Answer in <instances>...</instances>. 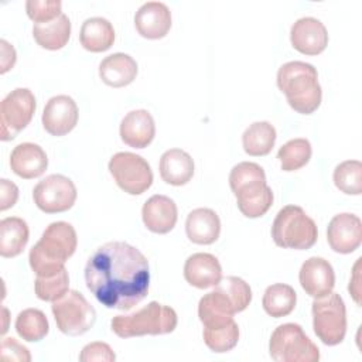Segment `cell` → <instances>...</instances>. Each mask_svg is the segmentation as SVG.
Masks as SVG:
<instances>
[{
  "mask_svg": "<svg viewBox=\"0 0 362 362\" xmlns=\"http://www.w3.org/2000/svg\"><path fill=\"white\" fill-rule=\"evenodd\" d=\"M85 281L105 307L130 310L148 293V262L139 249L126 242H107L89 257Z\"/></svg>",
  "mask_w": 362,
  "mask_h": 362,
  "instance_id": "6da1fadb",
  "label": "cell"
},
{
  "mask_svg": "<svg viewBox=\"0 0 362 362\" xmlns=\"http://www.w3.org/2000/svg\"><path fill=\"white\" fill-rule=\"evenodd\" d=\"M78 238L68 222H52L41 239L30 250V266L37 276H54L64 269L65 262L75 253Z\"/></svg>",
  "mask_w": 362,
  "mask_h": 362,
  "instance_id": "7a4b0ae2",
  "label": "cell"
},
{
  "mask_svg": "<svg viewBox=\"0 0 362 362\" xmlns=\"http://www.w3.org/2000/svg\"><path fill=\"white\" fill-rule=\"evenodd\" d=\"M229 185L238 199L239 211L247 218L264 215L273 204V192L266 184V174L256 163L236 164L230 170Z\"/></svg>",
  "mask_w": 362,
  "mask_h": 362,
  "instance_id": "3957f363",
  "label": "cell"
},
{
  "mask_svg": "<svg viewBox=\"0 0 362 362\" xmlns=\"http://www.w3.org/2000/svg\"><path fill=\"white\" fill-rule=\"evenodd\" d=\"M277 86L286 95L288 105L298 113L310 115L321 103L322 90L317 69L303 61L283 64L277 72Z\"/></svg>",
  "mask_w": 362,
  "mask_h": 362,
  "instance_id": "277c9868",
  "label": "cell"
},
{
  "mask_svg": "<svg viewBox=\"0 0 362 362\" xmlns=\"http://www.w3.org/2000/svg\"><path fill=\"white\" fill-rule=\"evenodd\" d=\"M177 313L167 305L151 301L136 313L112 318V331L120 338L170 334L177 327Z\"/></svg>",
  "mask_w": 362,
  "mask_h": 362,
  "instance_id": "5b68a950",
  "label": "cell"
},
{
  "mask_svg": "<svg viewBox=\"0 0 362 362\" xmlns=\"http://www.w3.org/2000/svg\"><path fill=\"white\" fill-rule=\"evenodd\" d=\"M272 238L280 247L305 250L317 242L318 230L315 222L301 206L286 205L273 221Z\"/></svg>",
  "mask_w": 362,
  "mask_h": 362,
  "instance_id": "8992f818",
  "label": "cell"
},
{
  "mask_svg": "<svg viewBox=\"0 0 362 362\" xmlns=\"http://www.w3.org/2000/svg\"><path fill=\"white\" fill-rule=\"evenodd\" d=\"M272 359L277 362H317L318 346L305 335L298 324L287 322L279 325L269 342Z\"/></svg>",
  "mask_w": 362,
  "mask_h": 362,
  "instance_id": "52a82bcc",
  "label": "cell"
},
{
  "mask_svg": "<svg viewBox=\"0 0 362 362\" xmlns=\"http://www.w3.org/2000/svg\"><path fill=\"white\" fill-rule=\"evenodd\" d=\"M313 328L325 345H338L346 334V310L337 293H328L313 301Z\"/></svg>",
  "mask_w": 362,
  "mask_h": 362,
  "instance_id": "ba28073f",
  "label": "cell"
},
{
  "mask_svg": "<svg viewBox=\"0 0 362 362\" xmlns=\"http://www.w3.org/2000/svg\"><path fill=\"white\" fill-rule=\"evenodd\" d=\"M51 308L58 329L71 337L85 334L96 321L95 308L76 290H68L62 297L52 301Z\"/></svg>",
  "mask_w": 362,
  "mask_h": 362,
  "instance_id": "9c48e42d",
  "label": "cell"
},
{
  "mask_svg": "<svg viewBox=\"0 0 362 362\" xmlns=\"http://www.w3.org/2000/svg\"><path fill=\"white\" fill-rule=\"evenodd\" d=\"M109 171L116 184L130 195H140L153 184L150 164L134 153H116L109 161Z\"/></svg>",
  "mask_w": 362,
  "mask_h": 362,
  "instance_id": "30bf717a",
  "label": "cell"
},
{
  "mask_svg": "<svg viewBox=\"0 0 362 362\" xmlns=\"http://www.w3.org/2000/svg\"><path fill=\"white\" fill-rule=\"evenodd\" d=\"M35 112V98L27 88L11 90L0 105L1 140H13L33 119Z\"/></svg>",
  "mask_w": 362,
  "mask_h": 362,
  "instance_id": "8fae6325",
  "label": "cell"
},
{
  "mask_svg": "<svg viewBox=\"0 0 362 362\" xmlns=\"http://www.w3.org/2000/svg\"><path fill=\"white\" fill-rule=\"evenodd\" d=\"M33 198L35 205L45 214L64 212L75 204L76 187L65 175L51 174L34 187Z\"/></svg>",
  "mask_w": 362,
  "mask_h": 362,
  "instance_id": "7c38bea8",
  "label": "cell"
},
{
  "mask_svg": "<svg viewBox=\"0 0 362 362\" xmlns=\"http://www.w3.org/2000/svg\"><path fill=\"white\" fill-rule=\"evenodd\" d=\"M327 239L331 249L337 253H351L356 250L362 242V222L354 214L335 215L327 229Z\"/></svg>",
  "mask_w": 362,
  "mask_h": 362,
  "instance_id": "4fadbf2b",
  "label": "cell"
},
{
  "mask_svg": "<svg viewBox=\"0 0 362 362\" xmlns=\"http://www.w3.org/2000/svg\"><path fill=\"white\" fill-rule=\"evenodd\" d=\"M78 123V106L68 95L51 98L42 112V126L52 136L68 134Z\"/></svg>",
  "mask_w": 362,
  "mask_h": 362,
  "instance_id": "5bb4252c",
  "label": "cell"
},
{
  "mask_svg": "<svg viewBox=\"0 0 362 362\" xmlns=\"http://www.w3.org/2000/svg\"><path fill=\"white\" fill-rule=\"evenodd\" d=\"M298 277L303 290L314 298L327 296L335 286V274L331 263L317 256L303 263Z\"/></svg>",
  "mask_w": 362,
  "mask_h": 362,
  "instance_id": "9a60e30c",
  "label": "cell"
},
{
  "mask_svg": "<svg viewBox=\"0 0 362 362\" xmlns=\"http://www.w3.org/2000/svg\"><path fill=\"white\" fill-rule=\"evenodd\" d=\"M290 41L298 52L317 55L325 49L328 44V33L320 20L314 17H303L293 24Z\"/></svg>",
  "mask_w": 362,
  "mask_h": 362,
  "instance_id": "2e32d148",
  "label": "cell"
},
{
  "mask_svg": "<svg viewBox=\"0 0 362 362\" xmlns=\"http://www.w3.org/2000/svg\"><path fill=\"white\" fill-rule=\"evenodd\" d=\"M134 25L144 38H163L171 28V11L161 1H147L136 11Z\"/></svg>",
  "mask_w": 362,
  "mask_h": 362,
  "instance_id": "e0dca14e",
  "label": "cell"
},
{
  "mask_svg": "<svg viewBox=\"0 0 362 362\" xmlns=\"http://www.w3.org/2000/svg\"><path fill=\"white\" fill-rule=\"evenodd\" d=\"M141 216L148 230L154 233H168L177 223L178 211L171 198L157 194L144 202Z\"/></svg>",
  "mask_w": 362,
  "mask_h": 362,
  "instance_id": "ac0fdd59",
  "label": "cell"
},
{
  "mask_svg": "<svg viewBox=\"0 0 362 362\" xmlns=\"http://www.w3.org/2000/svg\"><path fill=\"white\" fill-rule=\"evenodd\" d=\"M156 134L154 119L150 112L144 109H137L129 112L120 123V137L122 140L134 148L147 147Z\"/></svg>",
  "mask_w": 362,
  "mask_h": 362,
  "instance_id": "d6986e66",
  "label": "cell"
},
{
  "mask_svg": "<svg viewBox=\"0 0 362 362\" xmlns=\"http://www.w3.org/2000/svg\"><path fill=\"white\" fill-rule=\"evenodd\" d=\"M185 280L197 288H208L222 279L219 260L211 253H194L184 264Z\"/></svg>",
  "mask_w": 362,
  "mask_h": 362,
  "instance_id": "ffe728a7",
  "label": "cell"
},
{
  "mask_svg": "<svg viewBox=\"0 0 362 362\" xmlns=\"http://www.w3.org/2000/svg\"><path fill=\"white\" fill-rule=\"evenodd\" d=\"M10 165L14 174L31 180L45 173L48 158L42 147L34 143H21L14 147L10 156Z\"/></svg>",
  "mask_w": 362,
  "mask_h": 362,
  "instance_id": "44dd1931",
  "label": "cell"
},
{
  "mask_svg": "<svg viewBox=\"0 0 362 362\" xmlns=\"http://www.w3.org/2000/svg\"><path fill=\"white\" fill-rule=\"evenodd\" d=\"M185 232L191 242L197 245H211L221 233L219 216L209 208H197L187 216Z\"/></svg>",
  "mask_w": 362,
  "mask_h": 362,
  "instance_id": "7402d4cb",
  "label": "cell"
},
{
  "mask_svg": "<svg viewBox=\"0 0 362 362\" xmlns=\"http://www.w3.org/2000/svg\"><path fill=\"white\" fill-rule=\"evenodd\" d=\"M137 75V62L127 54L116 52L107 55L99 64L100 79L113 88H122L134 81Z\"/></svg>",
  "mask_w": 362,
  "mask_h": 362,
  "instance_id": "603a6c76",
  "label": "cell"
},
{
  "mask_svg": "<svg viewBox=\"0 0 362 362\" xmlns=\"http://www.w3.org/2000/svg\"><path fill=\"white\" fill-rule=\"evenodd\" d=\"M160 175L170 185H184L194 175V160L181 148H170L160 158Z\"/></svg>",
  "mask_w": 362,
  "mask_h": 362,
  "instance_id": "cb8c5ba5",
  "label": "cell"
},
{
  "mask_svg": "<svg viewBox=\"0 0 362 362\" xmlns=\"http://www.w3.org/2000/svg\"><path fill=\"white\" fill-rule=\"evenodd\" d=\"M79 40L85 49L90 52H103L113 45V25L103 17L86 18L81 27Z\"/></svg>",
  "mask_w": 362,
  "mask_h": 362,
  "instance_id": "d4e9b609",
  "label": "cell"
},
{
  "mask_svg": "<svg viewBox=\"0 0 362 362\" xmlns=\"http://www.w3.org/2000/svg\"><path fill=\"white\" fill-rule=\"evenodd\" d=\"M37 44L45 49H61L66 45L71 35V21L64 13L48 23H37L33 27Z\"/></svg>",
  "mask_w": 362,
  "mask_h": 362,
  "instance_id": "484cf974",
  "label": "cell"
},
{
  "mask_svg": "<svg viewBox=\"0 0 362 362\" xmlns=\"http://www.w3.org/2000/svg\"><path fill=\"white\" fill-rule=\"evenodd\" d=\"M27 222L17 216H8L0 221V255L14 257L20 255L28 242Z\"/></svg>",
  "mask_w": 362,
  "mask_h": 362,
  "instance_id": "4316f807",
  "label": "cell"
},
{
  "mask_svg": "<svg viewBox=\"0 0 362 362\" xmlns=\"http://www.w3.org/2000/svg\"><path fill=\"white\" fill-rule=\"evenodd\" d=\"M276 143V129L269 122L252 123L242 136L243 150L249 156H266Z\"/></svg>",
  "mask_w": 362,
  "mask_h": 362,
  "instance_id": "83f0119b",
  "label": "cell"
},
{
  "mask_svg": "<svg viewBox=\"0 0 362 362\" xmlns=\"http://www.w3.org/2000/svg\"><path fill=\"white\" fill-rule=\"evenodd\" d=\"M296 301H297V294L291 286L276 283L266 288L262 304L264 311L270 317L280 318V317L288 315L294 310Z\"/></svg>",
  "mask_w": 362,
  "mask_h": 362,
  "instance_id": "f1b7e54d",
  "label": "cell"
},
{
  "mask_svg": "<svg viewBox=\"0 0 362 362\" xmlns=\"http://www.w3.org/2000/svg\"><path fill=\"white\" fill-rule=\"evenodd\" d=\"M48 320L38 308L23 310L16 318V331L24 341H41L48 334Z\"/></svg>",
  "mask_w": 362,
  "mask_h": 362,
  "instance_id": "f546056e",
  "label": "cell"
},
{
  "mask_svg": "<svg viewBox=\"0 0 362 362\" xmlns=\"http://www.w3.org/2000/svg\"><path fill=\"white\" fill-rule=\"evenodd\" d=\"M311 153V144L307 139H293L280 147L277 158L283 171H296L310 161Z\"/></svg>",
  "mask_w": 362,
  "mask_h": 362,
  "instance_id": "4dcf8cb0",
  "label": "cell"
},
{
  "mask_svg": "<svg viewBox=\"0 0 362 362\" xmlns=\"http://www.w3.org/2000/svg\"><path fill=\"white\" fill-rule=\"evenodd\" d=\"M334 182L337 188L349 195L362 192V164L358 160H346L334 170Z\"/></svg>",
  "mask_w": 362,
  "mask_h": 362,
  "instance_id": "1f68e13d",
  "label": "cell"
},
{
  "mask_svg": "<svg viewBox=\"0 0 362 362\" xmlns=\"http://www.w3.org/2000/svg\"><path fill=\"white\" fill-rule=\"evenodd\" d=\"M215 290L222 293L232 304L235 313L243 311L252 301V290L249 284L236 276H226L215 284Z\"/></svg>",
  "mask_w": 362,
  "mask_h": 362,
  "instance_id": "d6a6232c",
  "label": "cell"
},
{
  "mask_svg": "<svg viewBox=\"0 0 362 362\" xmlns=\"http://www.w3.org/2000/svg\"><path fill=\"white\" fill-rule=\"evenodd\" d=\"M202 335H204V342L211 351L223 354L236 346L239 341V328L233 320L230 324L221 328H214V329L204 328Z\"/></svg>",
  "mask_w": 362,
  "mask_h": 362,
  "instance_id": "836d02e7",
  "label": "cell"
},
{
  "mask_svg": "<svg viewBox=\"0 0 362 362\" xmlns=\"http://www.w3.org/2000/svg\"><path fill=\"white\" fill-rule=\"evenodd\" d=\"M68 287H69V277L65 267L54 276H48V277L37 276L35 284H34L37 297L44 301L58 300L68 291Z\"/></svg>",
  "mask_w": 362,
  "mask_h": 362,
  "instance_id": "e575fe53",
  "label": "cell"
},
{
  "mask_svg": "<svg viewBox=\"0 0 362 362\" xmlns=\"http://www.w3.org/2000/svg\"><path fill=\"white\" fill-rule=\"evenodd\" d=\"M61 6L59 0H28L25 10L28 17L37 24L48 23L61 16Z\"/></svg>",
  "mask_w": 362,
  "mask_h": 362,
  "instance_id": "d590c367",
  "label": "cell"
},
{
  "mask_svg": "<svg viewBox=\"0 0 362 362\" xmlns=\"http://www.w3.org/2000/svg\"><path fill=\"white\" fill-rule=\"evenodd\" d=\"M115 359H116L115 352L105 342H90L86 346H83L79 355V361L82 362H92V361L113 362Z\"/></svg>",
  "mask_w": 362,
  "mask_h": 362,
  "instance_id": "8d00e7d4",
  "label": "cell"
},
{
  "mask_svg": "<svg viewBox=\"0 0 362 362\" xmlns=\"http://www.w3.org/2000/svg\"><path fill=\"white\" fill-rule=\"evenodd\" d=\"M0 356L3 361H18V362L31 361V355L28 349L21 344H18L14 338H4L1 341Z\"/></svg>",
  "mask_w": 362,
  "mask_h": 362,
  "instance_id": "74e56055",
  "label": "cell"
},
{
  "mask_svg": "<svg viewBox=\"0 0 362 362\" xmlns=\"http://www.w3.org/2000/svg\"><path fill=\"white\" fill-rule=\"evenodd\" d=\"M18 188L14 182L3 178L0 180V211H6L17 202Z\"/></svg>",
  "mask_w": 362,
  "mask_h": 362,
  "instance_id": "f35d334b",
  "label": "cell"
},
{
  "mask_svg": "<svg viewBox=\"0 0 362 362\" xmlns=\"http://www.w3.org/2000/svg\"><path fill=\"white\" fill-rule=\"evenodd\" d=\"M1 45V74L7 72L16 64V49L6 40L0 41Z\"/></svg>",
  "mask_w": 362,
  "mask_h": 362,
  "instance_id": "ab89813d",
  "label": "cell"
},
{
  "mask_svg": "<svg viewBox=\"0 0 362 362\" xmlns=\"http://www.w3.org/2000/svg\"><path fill=\"white\" fill-rule=\"evenodd\" d=\"M359 267H361V259L356 260L355 266H354V273H352V279L349 281V293L352 294L354 300L356 304H361V276H359Z\"/></svg>",
  "mask_w": 362,
  "mask_h": 362,
  "instance_id": "60d3db41",
  "label": "cell"
}]
</instances>
